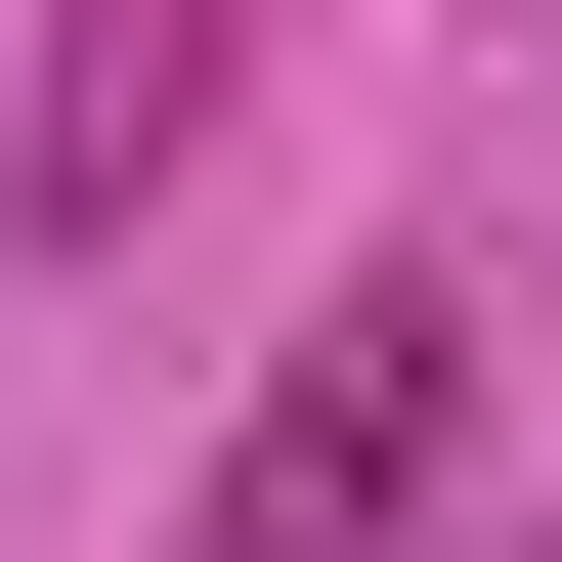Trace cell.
Wrapping results in <instances>:
<instances>
[{
    "mask_svg": "<svg viewBox=\"0 0 562 562\" xmlns=\"http://www.w3.org/2000/svg\"><path fill=\"white\" fill-rule=\"evenodd\" d=\"M432 476H476V260H390V303H303V390L173 476V562H390Z\"/></svg>",
    "mask_w": 562,
    "mask_h": 562,
    "instance_id": "1",
    "label": "cell"
},
{
    "mask_svg": "<svg viewBox=\"0 0 562 562\" xmlns=\"http://www.w3.org/2000/svg\"><path fill=\"white\" fill-rule=\"evenodd\" d=\"M216 87H260V0H44L0 173H44V216H173V173H216Z\"/></svg>",
    "mask_w": 562,
    "mask_h": 562,
    "instance_id": "2",
    "label": "cell"
},
{
    "mask_svg": "<svg viewBox=\"0 0 562 562\" xmlns=\"http://www.w3.org/2000/svg\"><path fill=\"white\" fill-rule=\"evenodd\" d=\"M0 216H44V173H0Z\"/></svg>",
    "mask_w": 562,
    "mask_h": 562,
    "instance_id": "3",
    "label": "cell"
}]
</instances>
